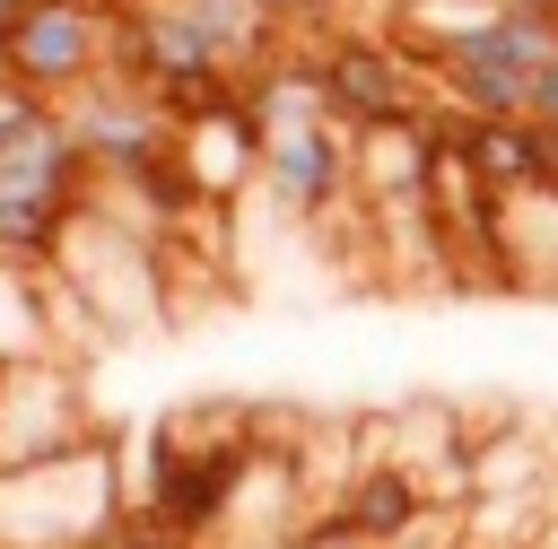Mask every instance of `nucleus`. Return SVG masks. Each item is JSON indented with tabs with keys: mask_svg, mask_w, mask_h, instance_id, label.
<instances>
[{
	"mask_svg": "<svg viewBox=\"0 0 558 549\" xmlns=\"http://www.w3.org/2000/svg\"><path fill=\"white\" fill-rule=\"evenodd\" d=\"M131 514L122 436H78L35 462H0V549H96Z\"/></svg>",
	"mask_w": 558,
	"mask_h": 549,
	"instance_id": "1",
	"label": "nucleus"
},
{
	"mask_svg": "<svg viewBox=\"0 0 558 549\" xmlns=\"http://www.w3.org/2000/svg\"><path fill=\"white\" fill-rule=\"evenodd\" d=\"M61 113H70V131H78V148H87L96 183H122V174H140V166L174 157V113H166L140 78H122V70H96L87 87H70V96H61Z\"/></svg>",
	"mask_w": 558,
	"mask_h": 549,
	"instance_id": "2",
	"label": "nucleus"
},
{
	"mask_svg": "<svg viewBox=\"0 0 558 549\" xmlns=\"http://www.w3.org/2000/svg\"><path fill=\"white\" fill-rule=\"evenodd\" d=\"M323 78H331V113L357 131V122H401V113H427L436 105V70L384 26V35H323Z\"/></svg>",
	"mask_w": 558,
	"mask_h": 549,
	"instance_id": "3",
	"label": "nucleus"
},
{
	"mask_svg": "<svg viewBox=\"0 0 558 549\" xmlns=\"http://www.w3.org/2000/svg\"><path fill=\"white\" fill-rule=\"evenodd\" d=\"M262 192L296 227H340L357 209V131L340 113L314 122V131H279L270 157H262Z\"/></svg>",
	"mask_w": 558,
	"mask_h": 549,
	"instance_id": "4",
	"label": "nucleus"
},
{
	"mask_svg": "<svg viewBox=\"0 0 558 549\" xmlns=\"http://www.w3.org/2000/svg\"><path fill=\"white\" fill-rule=\"evenodd\" d=\"M436 514H445L436 488H427L410 462L384 453V462H357V479H349L331 505H314L305 532H323V540H366V549H410Z\"/></svg>",
	"mask_w": 558,
	"mask_h": 549,
	"instance_id": "5",
	"label": "nucleus"
},
{
	"mask_svg": "<svg viewBox=\"0 0 558 549\" xmlns=\"http://www.w3.org/2000/svg\"><path fill=\"white\" fill-rule=\"evenodd\" d=\"M9 52H17V78H26V87L70 96V87H87L96 70H113V9H105V0H35V9L9 26Z\"/></svg>",
	"mask_w": 558,
	"mask_h": 549,
	"instance_id": "6",
	"label": "nucleus"
},
{
	"mask_svg": "<svg viewBox=\"0 0 558 549\" xmlns=\"http://www.w3.org/2000/svg\"><path fill=\"white\" fill-rule=\"evenodd\" d=\"M262 157H270V131H262V113H253L244 87L174 122V166H183V183H192L201 200H227V209H235V200L262 183Z\"/></svg>",
	"mask_w": 558,
	"mask_h": 549,
	"instance_id": "7",
	"label": "nucleus"
},
{
	"mask_svg": "<svg viewBox=\"0 0 558 549\" xmlns=\"http://www.w3.org/2000/svg\"><path fill=\"white\" fill-rule=\"evenodd\" d=\"M96 436L87 418V392L61 357H17L9 366V401H0V462H35V453H61Z\"/></svg>",
	"mask_w": 558,
	"mask_h": 549,
	"instance_id": "8",
	"label": "nucleus"
},
{
	"mask_svg": "<svg viewBox=\"0 0 558 549\" xmlns=\"http://www.w3.org/2000/svg\"><path fill=\"white\" fill-rule=\"evenodd\" d=\"M401 200H427V113L357 122V209H401Z\"/></svg>",
	"mask_w": 558,
	"mask_h": 549,
	"instance_id": "9",
	"label": "nucleus"
},
{
	"mask_svg": "<svg viewBox=\"0 0 558 549\" xmlns=\"http://www.w3.org/2000/svg\"><path fill=\"white\" fill-rule=\"evenodd\" d=\"M497 270L523 296H558V192L549 183L497 200Z\"/></svg>",
	"mask_w": 558,
	"mask_h": 549,
	"instance_id": "10",
	"label": "nucleus"
},
{
	"mask_svg": "<svg viewBox=\"0 0 558 549\" xmlns=\"http://www.w3.org/2000/svg\"><path fill=\"white\" fill-rule=\"evenodd\" d=\"M462 148L497 200L541 183V122H523V113H462Z\"/></svg>",
	"mask_w": 558,
	"mask_h": 549,
	"instance_id": "11",
	"label": "nucleus"
},
{
	"mask_svg": "<svg viewBox=\"0 0 558 549\" xmlns=\"http://www.w3.org/2000/svg\"><path fill=\"white\" fill-rule=\"evenodd\" d=\"M549 444L532 427H488L471 436V497H549Z\"/></svg>",
	"mask_w": 558,
	"mask_h": 549,
	"instance_id": "12",
	"label": "nucleus"
},
{
	"mask_svg": "<svg viewBox=\"0 0 558 549\" xmlns=\"http://www.w3.org/2000/svg\"><path fill=\"white\" fill-rule=\"evenodd\" d=\"M96 549H192V540H183V532H166L157 514H140V505H131V514H122V523H113Z\"/></svg>",
	"mask_w": 558,
	"mask_h": 549,
	"instance_id": "13",
	"label": "nucleus"
},
{
	"mask_svg": "<svg viewBox=\"0 0 558 549\" xmlns=\"http://www.w3.org/2000/svg\"><path fill=\"white\" fill-rule=\"evenodd\" d=\"M532 122H558V61L532 78Z\"/></svg>",
	"mask_w": 558,
	"mask_h": 549,
	"instance_id": "14",
	"label": "nucleus"
},
{
	"mask_svg": "<svg viewBox=\"0 0 558 549\" xmlns=\"http://www.w3.org/2000/svg\"><path fill=\"white\" fill-rule=\"evenodd\" d=\"M541 183L558 192V122H541Z\"/></svg>",
	"mask_w": 558,
	"mask_h": 549,
	"instance_id": "15",
	"label": "nucleus"
},
{
	"mask_svg": "<svg viewBox=\"0 0 558 549\" xmlns=\"http://www.w3.org/2000/svg\"><path fill=\"white\" fill-rule=\"evenodd\" d=\"M270 17H314V0H262Z\"/></svg>",
	"mask_w": 558,
	"mask_h": 549,
	"instance_id": "16",
	"label": "nucleus"
},
{
	"mask_svg": "<svg viewBox=\"0 0 558 549\" xmlns=\"http://www.w3.org/2000/svg\"><path fill=\"white\" fill-rule=\"evenodd\" d=\"M26 9H35V0H0V35H9V26L26 17Z\"/></svg>",
	"mask_w": 558,
	"mask_h": 549,
	"instance_id": "17",
	"label": "nucleus"
},
{
	"mask_svg": "<svg viewBox=\"0 0 558 549\" xmlns=\"http://www.w3.org/2000/svg\"><path fill=\"white\" fill-rule=\"evenodd\" d=\"M0 78H17V52H9V35H0Z\"/></svg>",
	"mask_w": 558,
	"mask_h": 549,
	"instance_id": "18",
	"label": "nucleus"
},
{
	"mask_svg": "<svg viewBox=\"0 0 558 549\" xmlns=\"http://www.w3.org/2000/svg\"><path fill=\"white\" fill-rule=\"evenodd\" d=\"M9 366H17V357H0V401H9Z\"/></svg>",
	"mask_w": 558,
	"mask_h": 549,
	"instance_id": "19",
	"label": "nucleus"
},
{
	"mask_svg": "<svg viewBox=\"0 0 558 549\" xmlns=\"http://www.w3.org/2000/svg\"><path fill=\"white\" fill-rule=\"evenodd\" d=\"M410 9H453V0H410ZM392 17H401V9H392Z\"/></svg>",
	"mask_w": 558,
	"mask_h": 549,
	"instance_id": "20",
	"label": "nucleus"
}]
</instances>
